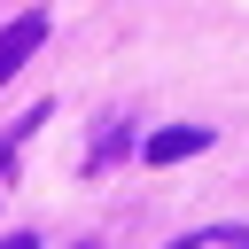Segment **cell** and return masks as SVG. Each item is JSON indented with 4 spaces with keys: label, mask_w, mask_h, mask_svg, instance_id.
<instances>
[{
    "label": "cell",
    "mask_w": 249,
    "mask_h": 249,
    "mask_svg": "<svg viewBox=\"0 0 249 249\" xmlns=\"http://www.w3.org/2000/svg\"><path fill=\"white\" fill-rule=\"evenodd\" d=\"M39 39H47V16H16V23L0 31V86H8L16 70H23V54H31Z\"/></svg>",
    "instance_id": "cell-1"
},
{
    "label": "cell",
    "mask_w": 249,
    "mask_h": 249,
    "mask_svg": "<svg viewBox=\"0 0 249 249\" xmlns=\"http://www.w3.org/2000/svg\"><path fill=\"white\" fill-rule=\"evenodd\" d=\"M195 148H210V132H202V124H171V132H156L140 156H148V163H179V156H195Z\"/></svg>",
    "instance_id": "cell-2"
},
{
    "label": "cell",
    "mask_w": 249,
    "mask_h": 249,
    "mask_svg": "<svg viewBox=\"0 0 249 249\" xmlns=\"http://www.w3.org/2000/svg\"><path fill=\"white\" fill-rule=\"evenodd\" d=\"M0 249H39V241H31V233H8V241H0Z\"/></svg>",
    "instance_id": "cell-3"
}]
</instances>
